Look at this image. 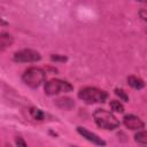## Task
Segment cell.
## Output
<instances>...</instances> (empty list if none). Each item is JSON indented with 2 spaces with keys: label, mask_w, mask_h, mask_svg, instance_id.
<instances>
[{
  "label": "cell",
  "mask_w": 147,
  "mask_h": 147,
  "mask_svg": "<svg viewBox=\"0 0 147 147\" xmlns=\"http://www.w3.org/2000/svg\"><path fill=\"white\" fill-rule=\"evenodd\" d=\"M14 44V38L8 32L2 31L0 33V49L1 52H5L7 48H9Z\"/></svg>",
  "instance_id": "9c48e42d"
},
{
  "label": "cell",
  "mask_w": 147,
  "mask_h": 147,
  "mask_svg": "<svg viewBox=\"0 0 147 147\" xmlns=\"http://www.w3.org/2000/svg\"><path fill=\"white\" fill-rule=\"evenodd\" d=\"M134 141L147 146V130H140L134 134Z\"/></svg>",
  "instance_id": "4fadbf2b"
},
{
  "label": "cell",
  "mask_w": 147,
  "mask_h": 147,
  "mask_svg": "<svg viewBox=\"0 0 147 147\" xmlns=\"http://www.w3.org/2000/svg\"><path fill=\"white\" fill-rule=\"evenodd\" d=\"M145 147H147V146H145Z\"/></svg>",
  "instance_id": "44dd1931"
},
{
  "label": "cell",
  "mask_w": 147,
  "mask_h": 147,
  "mask_svg": "<svg viewBox=\"0 0 147 147\" xmlns=\"http://www.w3.org/2000/svg\"><path fill=\"white\" fill-rule=\"evenodd\" d=\"M74 90V86L63 79L59 78H52L49 80H46L44 84V92L46 95H57L61 93H69Z\"/></svg>",
  "instance_id": "277c9868"
},
{
  "label": "cell",
  "mask_w": 147,
  "mask_h": 147,
  "mask_svg": "<svg viewBox=\"0 0 147 147\" xmlns=\"http://www.w3.org/2000/svg\"><path fill=\"white\" fill-rule=\"evenodd\" d=\"M145 3H146V5H147V1H146V2H145Z\"/></svg>",
  "instance_id": "ffe728a7"
},
{
  "label": "cell",
  "mask_w": 147,
  "mask_h": 147,
  "mask_svg": "<svg viewBox=\"0 0 147 147\" xmlns=\"http://www.w3.org/2000/svg\"><path fill=\"white\" fill-rule=\"evenodd\" d=\"M51 59L53 60V61H61V62H64V61H67V57L64 56V55H59V54H53L52 56H51Z\"/></svg>",
  "instance_id": "2e32d148"
},
{
  "label": "cell",
  "mask_w": 147,
  "mask_h": 147,
  "mask_svg": "<svg viewBox=\"0 0 147 147\" xmlns=\"http://www.w3.org/2000/svg\"><path fill=\"white\" fill-rule=\"evenodd\" d=\"M114 92H115V95H117L119 98V101H129V95H127V93L123 88L116 87L114 90Z\"/></svg>",
  "instance_id": "5bb4252c"
},
{
  "label": "cell",
  "mask_w": 147,
  "mask_h": 147,
  "mask_svg": "<svg viewBox=\"0 0 147 147\" xmlns=\"http://www.w3.org/2000/svg\"><path fill=\"white\" fill-rule=\"evenodd\" d=\"M138 14H139V16H140V18L142 21L147 22V9H140Z\"/></svg>",
  "instance_id": "e0dca14e"
},
{
  "label": "cell",
  "mask_w": 147,
  "mask_h": 147,
  "mask_svg": "<svg viewBox=\"0 0 147 147\" xmlns=\"http://www.w3.org/2000/svg\"><path fill=\"white\" fill-rule=\"evenodd\" d=\"M41 60V54L31 48H23L16 51L13 55V61L16 63H34Z\"/></svg>",
  "instance_id": "5b68a950"
},
{
  "label": "cell",
  "mask_w": 147,
  "mask_h": 147,
  "mask_svg": "<svg viewBox=\"0 0 147 147\" xmlns=\"http://www.w3.org/2000/svg\"><path fill=\"white\" fill-rule=\"evenodd\" d=\"M109 107L111 109L113 113H117V114H123L125 111L124 105L122 101L119 100H110L109 101Z\"/></svg>",
  "instance_id": "7c38bea8"
},
{
  "label": "cell",
  "mask_w": 147,
  "mask_h": 147,
  "mask_svg": "<svg viewBox=\"0 0 147 147\" xmlns=\"http://www.w3.org/2000/svg\"><path fill=\"white\" fill-rule=\"evenodd\" d=\"M5 147H11V145H10V144H8V142H7V144H6V145H5Z\"/></svg>",
  "instance_id": "ac0fdd59"
},
{
  "label": "cell",
  "mask_w": 147,
  "mask_h": 147,
  "mask_svg": "<svg viewBox=\"0 0 147 147\" xmlns=\"http://www.w3.org/2000/svg\"><path fill=\"white\" fill-rule=\"evenodd\" d=\"M54 105L60 109L71 110L75 107V101H74V99H71L69 96H60L54 100Z\"/></svg>",
  "instance_id": "ba28073f"
},
{
  "label": "cell",
  "mask_w": 147,
  "mask_h": 147,
  "mask_svg": "<svg viewBox=\"0 0 147 147\" xmlns=\"http://www.w3.org/2000/svg\"><path fill=\"white\" fill-rule=\"evenodd\" d=\"M123 124H124V126L126 129L132 130V131H140V130H142L145 127L144 121L140 117H138V116H136L133 114L125 115L123 117Z\"/></svg>",
  "instance_id": "52a82bcc"
},
{
  "label": "cell",
  "mask_w": 147,
  "mask_h": 147,
  "mask_svg": "<svg viewBox=\"0 0 147 147\" xmlns=\"http://www.w3.org/2000/svg\"><path fill=\"white\" fill-rule=\"evenodd\" d=\"M77 132H78V134H80L84 139H86L87 141H90V142H92L93 145H95V146H99V147H105L106 145H107V142L102 139V138H100V136H98L96 133H94V132H92V131H90L88 129H86V127H84V126H77Z\"/></svg>",
  "instance_id": "8992f818"
},
{
  "label": "cell",
  "mask_w": 147,
  "mask_h": 147,
  "mask_svg": "<svg viewBox=\"0 0 147 147\" xmlns=\"http://www.w3.org/2000/svg\"><path fill=\"white\" fill-rule=\"evenodd\" d=\"M71 147H78V146H71Z\"/></svg>",
  "instance_id": "d6986e66"
},
{
  "label": "cell",
  "mask_w": 147,
  "mask_h": 147,
  "mask_svg": "<svg viewBox=\"0 0 147 147\" xmlns=\"http://www.w3.org/2000/svg\"><path fill=\"white\" fill-rule=\"evenodd\" d=\"M77 96L87 105H94V103H103L108 98V93L105 90L98 88L95 86H84L79 88Z\"/></svg>",
  "instance_id": "7a4b0ae2"
},
{
  "label": "cell",
  "mask_w": 147,
  "mask_h": 147,
  "mask_svg": "<svg viewBox=\"0 0 147 147\" xmlns=\"http://www.w3.org/2000/svg\"><path fill=\"white\" fill-rule=\"evenodd\" d=\"M93 119H94V123L100 129H103V130H107V131L116 130L121 124L113 111L106 110L103 108H98V109L94 110Z\"/></svg>",
  "instance_id": "6da1fadb"
},
{
  "label": "cell",
  "mask_w": 147,
  "mask_h": 147,
  "mask_svg": "<svg viewBox=\"0 0 147 147\" xmlns=\"http://www.w3.org/2000/svg\"><path fill=\"white\" fill-rule=\"evenodd\" d=\"M29 113L31 115V117L34 119V121H38V122H41V121H45V118L47 117V115L39 108H34V107H31L29 109Z\"/></svg>",
  "instance_id": "8fae6325"
},
{
  "label": "cell",
  "mask_w": 147,
  "mask_h": 147,
  "mask_svg": "<svg viewBox=\"0 0 147 147\" xmlns=\"http://www.w3.org/2000/svg\"><path fill=\"white\" fill-rule=\"evenodd\" d=\"M46 71L39 67H30L22 75L23 83L30 88H38L46 80Z\"/></svg>",
  "instance_id": "3957f363"
},
{
  "label": "cell",
  "mask_w": 147,
  "mask_h": 147,
  "mask_svg": "<svg viewBox=\"0 0 147 147\" xmlns=\"http://www.w3.org/2000/svg\"><path fill=\"white\" fill-rule=\"evenodd\" d=\"M15 144H16V147H28V144L25 142V140L22 137H16Z\"/></svg>",
  "instance_id": "9a60e30c"
},
{
  "label": "cell",
  "mask_w": 147,
  "mask_h": 147,
  "mask_svg": "<svg viewBox=\"0 0 147 147\" xmlns=\"http://www.w3.org/2000/svg\"><path fill=\"white\" fill-rule=\"evenodd\" d=\"M126 82H127V84H129L132 88H134V90H141V88L145 87V82H144L140 77H138V76H136V75H130V76H127Z\"/></svg>",
  "instance_id": "30bf717a"
}]
</instances>
